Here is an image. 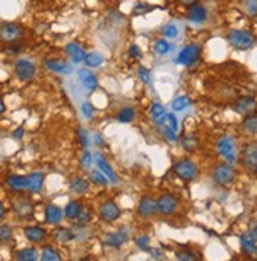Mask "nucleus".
I'll return each mask as SVG.
<instances>
[{"mask_svg": "<svg viewBox=\"0 0 257 261\" xmlns=\"http://www.w3.org/2000/svg\"><path fill=\"white\" fill-rule=\"evenodd\" d=\"M227 41H229V44L234 49H237V51H248V49L256 46L257 38L254 33L250 32V30L234 28L227 33Z\"/></svg>", "mask_w": 257, "mask_h": 261, "instance_id": "obj_1", "label": "nucleus"}, {"mask_svg": "<svg viewBox=\"0 0 257 261\" xmlns=\"http://www.w3.org/2000/svg\"><path fill=\"white\" fill-rule=\"evenodd\" d=\"M216 151L226 160L227 164H235L239 160V149H237V143L232 135L226 134L221 135L216 142Z\"/></svg>", "mask_w": 257, "mask_h": 261, "instance_id": "obj_2", "label": "nucleus"}, {"mask_svg": "<svg viewBox=\"0 0 257 261\" xmlns=\"http://www.w3.org/2000/svg\"><path fill=\"white\" fill-rule=\"evenodd\" d=\"M25 35V28L19 22H0V43L14 44Z\"/></svg>", "mask_w": 257, "mask_h": 261, "instance_id": "obj_3", "label": "nucleus"}, {"mask_svg": "<svg viewBox=\"0 0 257 261\" xmlns=\"http://www.w3.org/2000/svg\"><path fill=\"white\" fill-rule=\"evenodd\" d=\"M174 173L179 176L182 181L190 183V181H194L197 175H199V167H197V164L190 157H183L174 165Z\"/></svg>", "mask_w": 257, "mask_h": 261, "instance_id": "obj_4", "label": "nucleus"}, {"mask_svg": "<svg viewBox=\"0 0 257 261\" xmlns=\"http://www.w3.org/2000/svg\"><path fill=\"white\" fill-rule=\"evenodd\" d=\"M212 179L218 184V186H231L235 179V168L232 164H218L212 170Z\"/></svg>", "mask_w": 257, "mask_h": 261, "instance_id": "obj_5", "label": "nucleus"}, {"mask_svg": "<svg viewBox=\"0 0 257 261\" xmlns=\"http://www.w3.org/2000/svg\"><path fill=\"white\" fill-rule=\"evenodd\" d=\"M122 216V209L114 200H104V202L98 206V217L103 220L104 224H112L118 220Z\"/></svg>", "mask_w": 257, "mask_h": 261, "instance_id": "obj_6", "label": "nucleus"}, {"mask_svg": "<svg viewBox=\"0 0 257 261\" xmlns=\"http://www.w3.org/2000/svg\"><path fill=\"white\" fill-rule=\"evenodd\" d=\"M180 202L177 195L174 194H161L156 198V208H158V214L161 216H172L179 211Z\"/></svg>", "mask_w": 257, "mask_h": 261, "instance_id": "obj_7", "label": "nucleus"}, {"mask_svg": "<svg viewBox=\"0 0 257 261\" xmlns=\"http://www.w3.org/2000/svg\"><path fill=\"white\" fill-rule=\"evenodd\" d=\"M14 74L22 82H30L36 76V65L28 58H19L14 63Z\"/></svg>", "mask_w": 257, "mask_h": 261, "instance_id": "obj_8", "label": "nucleus"}, {"mask_svg": "<svg viewBox=\"0 0 257 261\" xmlns=\"http://www.w3.org/2000/svg\"><path fill=\"white\" fill-rule=\"evenodd\" d=\"M201 46L199 44H188L185 46L182 51L179 52L175 58V63L177 65H182V66H193L197 60L201 58Z\"/></svg>", "mask_w": 257, "mask_h": 261, "instance_id": "obj_9", "label": "nucleus"}, {"mask_svg": "<svg viewBox=\"0 0 257 261\" xmlns=\"http://www.w3.org/2000/svg\"><path fill=\"white\" fill-rule=\"evenodd\" d=\"M242 162L250 173L257 175V143H246L243 146Z\"/></svg>", "mask_w": 257, "mask_h": 261, "instance_id": "obj_10", "label": "nucleus"}, {"mask_svg": "<svg viewBox=\"0 0 257 261\" xmlns=\"http://www.w3.org/2000/svg\"><path fill=\"white\" fill-rule=\"evenodd\" d=\"M136 214L142 217V219H152L158 214V208H156V198L150 195H144L136 208Z\"/></svg>", "mask_w": 257, "mask_h": 261, "instance_id": "obj_11", "label": "nucleus"}, {"mask_svg": "<svg viewBox=\"0 0 257 261\" xmlns=\"http://www.w3.org/2000/svg\"><path fill=\"white\" fill-rule=\"evenodd\" d=\"M188 21H191L193 24H204L209 17V11H207L205 5L196 2L193 5H188V13H186Z\"/></svg>", "mask_w": 257, "mask_h": 261, "instance_id": "obj_12", "label": "nucleus"}, {"mask_svg": "<svg viewBox=\"0 0 257 261\" xmlns=\"http://www.w3.org/2000/svg\"><path fill=\"white\" fill-rule=\"evenodd\" d=\"M43 65L49 69V71L57 73V74H70L73 65L65 62L62 58H44Z\"/></svg>", "mask_w": 257, "mask_h": 261, "instance_id": "obj_13", "label": "nucleus"}, {"mask_svg": "<svg viewBox=\"0 0 257 261\" xmlns=\"http://www.w3.org/2000/svg\"><path fill=\"white\" fill-rule=\"evenodd\" d=\"M24 236L28 243L32 244H41L44 243V239L47 238V232L43 227H38V225H28L24 228Z\"/></svg>", "mask_w": 257, "mask_h": 261, "instance_id": "obj_14", "label": "nucleus"}, {"mask_svg": "<svg viewBox=\"0 0 257 261\" xmlns=\"http://www.w3.org/2000/svg\"><path fill=\"white\" fill-rule=\"evenodd\" d=\"M65 54L70 57V60L73 63H82L84 60H85V55H87V52H85V47L82 46V44H79V43H76V41H73V43H68L66 46H65Z\"/></svg>", "mask_w": 257, "mask_h": 261, "instance_id": "obj_15", "label": "nucleus"}, {"mask_svg": "<svg viewBox=\"0 0 257 261\" xmlns=\"http://www.w3.org/2000/svg\"><path fill=\"white\" fill-rule=\"evenodd\" d=\"M77 80L85 90H96L98 85H100V80H98V77L90 71V69H79Z\"/></svg>", "mask_w": 257, "mask_h": 261, "instance_id": "obj_16", "label": "nucleus"}, {"mask_svg": "<svg viewBox=\"0 0 257 261\" xmlns=\"http://www.w3.org/2000/svg\"><path fill=\"white\" fill-rule=\"evenodd\" d=\"M95 159H96L95 162H96L98 170H101V172L107 176V179H109V183H112V184L118 183V176H117V173H115V170L112 168V165L109 164V160L104 159L100 153H96Z\"/></svg>", "mask_w": 257, "mask_h": 261, "instance_id": "obj_17", "label": "nucleus"}, {"mask_svg": "<svg viewBox=\"0 0 257 261\" xmlns=\"http://www.w3.org/2000/svg\"><path fill=\"white\" fill-rule=\"evenodd\" d=\"M63 219V209L54 203H49L44 208V222L49 225H57L60 224Z\"/></svg>", "mask_w": 257, "mask_h": 261, "instance_id": "obj_18", "label": "nucleus"}, {"mask_svg": "<svg viewBox=\"0 0 257 261\" xmlns=\"http://www.w3.org/2000/svg\"><path fill=\"white\" fill-rule=\"evenodd\" d=\"M44 186V173L43 172H32L27 175V190L30 194L41 192Z\"/></svg>", "mask_w": 257, "mask_h": 261, "instance_id": "obj_19", "label": "nucleus"}, {"mask_svg": "<svg viewBox=\"0 0 257 261\" xmlns=\"http://www.w3.org/2000/svg\"><path fill=\"white\" fill-rule=\"evenodd\" d=\"M6 187L14 194H21L27 190V176L22 175H9L5 181Z\"/></svg>", "mask_w": 257, "mask_h": 261, "instance_id": "obj_20", "label": "nucleus"}, {"mask_svg": "<svg viewBox=\"0 0 257 261\" xmlns=\"http://www.w3.org/2000/svg\"><path fill=\"white\" fill-rule=\"evenodd\" d=\"M256 107H257L256 99L250 98V96H245V98H240L239 101L235 103L234 110L237 114H240V115H250V114L254 112Z\"/></svg>", "mask_w": 257, "mask_h": 261, "instance_id": "obj_21", "label": "nucleus"}, {"mask_svg": "<svg viewBox=\"0 0 257 261\" xmlns=\"http://www.w3.org/2000/svg\"><path fill=\"white\" fill-rule=\"evenodd\" d=\"M240 247L243 250V254H246V255H250V257L257 255V241L253 238V235L250 232L240 235Z\"/></svg>", "mask_w": 257, "mask_h": 261, "instance_id": "obj_22", "label": "nucleus"}, {"mask_svg": "<svg viewBox=\"0 0 257 261\" xmlns=\"http://www.w3.org/2000/svg\"><path fill=\"white\" fill-rule=\"evenodd\" d=\"M88 189H90V181H88V178H84V176H74L71 178L70 181V190L76 195H84L88 192Z\"/></svg>", "mask_w": 257, "mask_h": 261, "instance_id": "obj_23", "label": "nucleus"}, {"mask_svg": "<svg viewBox=\"0 0 257 261\" xmlns=\"http://www.w3.org/2000/svg\"><path fill=\"white\" fill-rule=\"evenodd\" d=\"M52 238L55 241H58V243H71V241H76L77 239V235L74 230L71 228H68V227H58L54 230V233H52Z\"/></svg>", "mask_w": 257, "mask_h": 261, "instance_id": "obj_24", "label": "nucleus"}, {"mask_svg": "<svg viewBox=\"0 0 257 261\" xmlns=\"http://www.w3.org/2000/svg\"><path fill=\"white\" fill-rule=\"evenodd\" d=\"M13 209L21 219H27V217H30L33 214V205H32V202L28 198L19 200V202L13 206Z\"/></svg>", "mask_w": 257, "mask_h": 261, "instance_id": "obj_25", "label": "nucleus"}, {"mask_svg": "<svg viewBox=\"0 0 257 261\" xmlns=\"http://www.w3.org/2000/svg\"><path fill=\"white\" fill-rule=\"evenodd\" d=\"M82 208L84 206H82L81 202H77V200H71V202H68L66 206L63 208V217H66L68 220H77Z\"/></svg>", "mask_w": 257, "mask_h": 261, "instance_id": "obj_26", "label": "nucleus"}, {"mask_svg": "<svg viewBox=\"0 0 257 261\" xmlns=\"http://www.w3.org/2000/svg\"><path fill=\"white\" fill-rule=\"evenodd\" d=\"M104 246L106 247H111V249H120L122 246L126 244V241L118 235V232H111V233H106L104 235Z\"/></svg>", "mask_w": 257, "mask_h": 261, "instance_id": "obj_27", "label": "nucleus"}, {"mask_svg": "<svg viewBox=\"0 0 257 261\" xmlns=\"http://www.w3.org/2000/svg\"><path fill=\"white\" fill-rule=\"evenodd\" d=\"M136 118V110L133 107H123L118 110V114L115 117V120L118 123H123V125H128V123H131L133 120Z\"/></svg>", "mask_w": 257, "mask_h": 261, "instance_id": "obj_28", "label": "nucleus"}, {"mask_svg": "<svg viewBox=\"0 0 257 261\" xmlns=\"http://www.w3.org/2000/svg\"><path fill=\"white\" fill-rule=\"evenodd\" d=\"M14 258L19 261H35L38 258V252L33 247H24L21 250H17Z\"/></svg>", "mask_w": 257, "mask_h": 261, "instance_id": "obj_29", "label": "nucleus"}, {"mask_svg": "<svg viewBox=\"0 0 257 261\" xmlns=\"http://www.w3.org/2000/svg\"><path fill=\"white\" fill-rule=\"evenodd\" d=\"M166 114H167L166 112V107L163 104H160V103H153L152 104V107H150V117H152V120H153L156 125H160L163 122Z\"/></svg>", "mask_w": 257, "mask_h": 261, "instance_id": "obj_30", "label": "nucleus"}, {"mask_svg": "<svg viewBox=\"0 0 257 261\" xmlns=\"http://www.w3.org/2000/svg\"><path fill=\"white\" fill-rule=\"evenodd\" d=\"M88 181H90V184H96L101 187L109 184V179H107V176L101 172V170H92V172L88 173Z\"/></svg>", "mask_w": 257, "mask_h": 261, "instance_id": "obj_31", "label": "nucleus"}, {"mask_svg": "<svg viewBox=\"0 0 257 261\" xmlns=\"http://www.w3.org/2000/svg\"><path fill=\"white\" fill-rule=\"evenodd\" d=\"M41 260L43 261H60L62 260V255L60 252L52 247V246H44L41 249Z\"/></svg>", "mask_w": 257, "mask_h": 261, "instance_id": "obj_32", "label": "nucleus"}, {"mask_svg": "<svg viewBox=\"0 0 257 261\" xmlns=\"http://www.w3.org/2000/svg\"><path fill=\"white\" fill-rule=\"evenodd\" d=\"M153 51H155V54H158V55H167L171 51H172V44L167 41L166 38H161V39H156L155 41V44H153Z\"/></svg>", "mask_w": 257, "mask_h": 261, "instance_id": "obj_33", "label": "nucleus"}, {"mask_svg": "<svg viewBox=\"0 0 257 261\" xmlns=\"http://www.w3.org/2000/svg\"><path fill=\"white\" fill-rule=\"evenodd\" d=\"M243 129L251 135H257V115H246L243 120Z\"/></svg>", "mask_w": 257, "mask_h": 261, "instance_id": "obj_34", "label": "nucleus"}, {"mask_svg": "<svg viewBox=\"0 0 257 261\" xmlns=\"http://www.w3.org/2000/svg\"><path fill=\"white\" fill-rule=\"evenodd\" d=\"M84 63L88 68H98V66H101L104 63V57L101 54H98V52H90V54L85 55Z\"/></svg>", "mask_w": 257, "mask_h": 261, "instance_id": "obj_35", "label": "nucleus"}, {"mask_svg": "<svg viewBox=\"0 0 257 261\" xmlns=\"http://www.w3.org/2000/svg\"><path fill=\"white\" fill-rule=\"evenodd\" d=\"M190 106H191V99L188 96H177L172 101V110H175V112H183V110Z\"/></svg>", "mask_w": 257, "mask_h": 261, "instance_id": "obj_36", "label": "nucleus"}, {"mask_svg": "<svg viewBox=\"0 0 257 261\" xmlns=\"http://www.w3.org/2000/svg\"><path fill=\"white\" fill-rule=\"evenodd\" d=\"M160 125H166L167 128H171L172 130H175V132H179V129H180V125H179V118L175 117V114H166L164 120L160 123ZM158 125V126H160Z\"/></svg>", "mask_w": 257, "mask_h": 261, "instance_id": "obj_37", "label": "nucleus"}, {"mask_svg": "<svg viewBox=\"0 0 257 261\" xmlns=\"http://www.w3.org/2000/svg\"><path fill=\"white\" fill-rule=\"evenodd\" d=\"M161 32H163V35H164L166 39H177V38H179V35H180L179 27H177L175 24H172V22L166 24V25L163 27Z\"/></svg>", "mask_w": 257, "mask_h": 261, "instance_id": "obj_38", "label": "nucleus"}, {"mask_svg": "<svg viewBox=\"0 0 257 261\" xmlns=\"http://www.w3.org/2000/svg\"><path fill=\"white\" fill-rule=\"evenodd\" d=\"M13 238V228L8 224H0V243H8Z\"/></svg>", "mask_w": 257, "mask_h": 261, "instance_id": "obj_39", "label": "nucleus"}, {"mask_svg": "<svg viewBox=\"0 0 257 261\" xmlns=\"http://www.w3.org/2000/svg\"><path fill=\"white\" fill-rule=\"evenodd\" d=\"M137 76H139L141 82L144 85H148V84L152 82V73H150V69L145 68V66H139V68H137Z\"/></svg>", "mask_w": 257, "mask_h": 261, "instance_id": "obj_40", "label": "nucleus"}, {"mask_svg": "<svg viewBox=\"0 0 257 261\" xmlns=\"http://www.w3.org/2000/svg\"><path fill=\"white\" fill-rule=\"evenodd\" d=\"M134 244L137 246V249L142 250V252H147L148 247H150V238H148L147 235H141L134 239Z\"/></svg>", "mask_w": 257, "mask_h": 261, "instance_id": "obj_41", "label": "nucleus"}, {"mask_svg": "<svg viewBox=\"0 0 257 261\" xmlns=\"http://www.w3.org/2000/svg\"><path fill=\"white\" fill-rule=\"evenodd\" d=\"M160 128H161V132L166 140H169V142H177V140H179V135H177V132L172 130L171 128H167L166 125H160Z\"/></svg>", "mask_w": 257, "mask_h": 261, "instance_id": "obj_42", "label": "nucleus"}, {"mask_svg": "<svg viewBox=\"0 0 257 261\" xmlns=\"http://www.w3.org/2000/svg\"><path fill=\"white\" fill-rule=\"evenodd\" d=\"M182 146H183V149H186V151H193V149L197 148V140L191 135L183 137L182 138Z\"/></svg>", "mask_w": 257, "mask_h": 261, "instance_id": "obj_43", "label": "nucleus"}, {"mask_svg": "<svg viewBox=\"0 0 257 261\" xmlns=\"http://www.w3.org/2000/svg\"><path fill=\"white\" fill-rule=\"evenodd\" d=\"M81 114L85 120H90L95 115V107L90 103H82L81 104Z\"/></svg>", "mask_w": 257, "mask_h": 261, "instance_id": "obj_44", "label": "nucleus"}, {"mask_svg": "<svg viewBox=\"0 0 257 261\" xmlns=\"http://www.w3.org/2000/svg\"><path fill=\"white\" fill-rule=\"evenodd\" d=\"M93 162H95V160H93L92 153L88 151V149H85V151L82 153V156H81V167L82 168H90Z\"/></svg>", "mask_w": 257, "mask_h": 261, "instance_id": "obj_45", "label": "nucleus"}, {"mask_svg": "<svg viewBox=\"0 0 257 261\" xmlns=\"http://www.w3.org/2000/svg\"><path fill=\"white\" fill-rule=\"evenodd\" d=\"M90 220H92V211H90V209L82 208L81 214H79V217H77L79 225H87L88 222H90Z\"/></svg>", "mask_w": 257, "mask_h": 261, "instance_id": "obj_46", "label": "nucleus"}, {"mask_svg": "<svg viewBox=\"0 0 257 261\" xmlns=\"http://www.w3.org/2000/svg\"><path fill=\"white\" fill-rule=\"evenodd\" d=\"M128 55H130L131 58H141L142 57L141 47L137 46V44H131L130 47H128Z\"/></svg>", "mask_w": 257, "mask_h": 261, "instance_id": "obj_47", "label": "nucleus"}, {"mask_svg": "<svg viewBox=\"0 0 257 261\" xmlns=\"http://www.w3.org/2000/svg\"><path fill=\"white\" fill-rule=\"evenodd\" d=\"M77 135H79V142H81V145L84 148H88V132L85 129H77Z\"/></svg>", "mask_w": 257, "mask_h": 261, "instance_id": "obj_48", "label": "nucleus"}, {"mask_svg": "<svg viewBox=\"0 0 257 261\" xmlns=\"http://www.w3.org/2000/svg\"><path fill=\"white\" fill-rule=\"evenodd\" d=\"M246 11L250 16H257V0H246Z\"/></svg>", "mask_w": 257, "mask_h": 261, "instance_id": "obj_49", "label": "nucleus"}, {"mask_svg": "<svg viewBox=\"0 0 257 261\" xmlns=\"http://www.w3.org/2000/svg\"><path fill=\"white\" fill-rule=\"evenodd\" d=\"M150 5H147V3H142V2H139V3H136L134 5V14H142V13H147V11H150Z\"/></svg>", "mask_w": 257, "mask_h": 261, "instance_id": "obj_50", "label": "nucleus"}, {"mask_svg": "<svg viewBox=\"0 0 257 261\" xmlns=\"http://www.w3.org/2000/svg\"><path fill=\"white\" fill-rule=\"evenodd\" d=\"M175 258L177 260H196V255L191 252H177Z\"/></svg>", "mask_w": 257, "mask_h": 261, "instance_id": "obj_51", "label": "nucleus"}, {"mask_svg": "<svg viewBox=\"0 0 257 261\" xmlns=\"http://www.w3.org/2000/svg\"><path fill=\"white\" fill-rule=\"evenodd\" d=\"M147 252L150 254L153 258H163V257H164V254L161 252V250H160V249H155V247H148Z\"/></svg>", "mask_w": 257, "mask_h": 261, "instance_id": "obj_52", "label": "nucleus"}, {"mask_svg": "<svg viewBox=\"0 0 257 261\" xmlns=\"http://www.w3.org/2000/svg\"><path fill=\"white\" fill-rule=\"evenodd\" d=\"M22 137H24V128H17L16 130H13L14 140H22Z\"/></svg>", "mask_w": 257, "mask_h": 261, "instance_id": "obj_53", "label": "nucleus"}, {"mask_svg": "<svg viewBox=\"0 0 257 261\" xmlns=\"http://www.w3.org/2000/svg\"><path fill=\"white\" fill-rule=\"evenodd\" d=\"M5 110H6V106H5V101H3V98L0 96V117H2L5 114Z\"/></svg>", "mask_w": 257, "mask_h": 261, "instance_id": "obj_54", "label": "nucleus"}, {"mask_svg": "<svg viewBox=\"0 0 257 261\" xmlns=\"http://www.w3.org/2000/svg\"><path fill=\"white\" fill-rule=\"evenodd\" d=\"M5 214H6V209H5V205L0 202V220H2L3 217H5Z\"/></svg>", "mask_w": 257, "mask_h": 261, "instance_id": "obj_55", "label": "nucleus"}, {"mask_svg": "<svg viewBox=\"0 0 257 261\" xmlns=\"http://www.w3.org/2000/svg\"><path fill=\"white\" fill-rule=\"evenodd\" d=\"M250 233H251V235H253V238L257 241V224H256V225H253V228L250 230Z\"/></svg>", "mask_w": 257, "mask_h": 261, "instance_id": "obj_56", "label": "nucleus"}, {"mask_svg": "<svg viewBox=\"0 0 257 261\" xmlns=\"http://www.w3.org/2000/svg\"><path fill=\"white\" fill-rule=\"evenodd\" d=\"M180 2H182L183 5H193V3H196V2H199V0H180Z\"/></svg>", "mask_w": 257, "mask_h": 261, "instance_id": "obj_57", "label": "nucleus"}]
</instances>
